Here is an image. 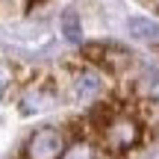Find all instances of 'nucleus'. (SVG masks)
<instances>
[{"label":"nucleus","instance_id":"nucleus-1","mask_svg":"<svg viewBox=\"0 0 159 159\" xmlns=\"http://www.w3.org/2000/svg\"><path fill=\"white\" fill-rule=\"evenodd\" d=\"M65 150V139L53 127H41L27 142V159H59Z\"/></svg>","mask_w":159,"mask_h":159},{"label":"nucleus","instance_id":"nucleus-8","mask_svg":"<svg viewBox=\"0 0 159 159\" xmlns=\"http://www.w3.org/2000/svg\"><path fill=\"white\" fill-rule=\"evenodd\" d=\"M12 83H15V71H12L9 65H3V62H0V100L9 94Z\"/></svg>","mask_w":159,"mask_h":159},{"label":"nucleus","instance_id":"nucleus-6","mask_svg":"<svg viewBox=\"0 0 159 159\" xmlns=\"http://www.w3.org/2000/svg\"><path fill=\"white\" fill-rule=\"evenodd\" d=\"M59 27H62L65 41L80 44V39H83V24H80V15H77L74 9H65V12H62V18H59Z\"/></svg>","mask_w":159,"mask_h":159},{"label":"nucleus","instance_id":"nucleus-3","mask_svg":"<svg viewBox=\"0 0 159 159\" xmlns=\"http://www.w3.org/2000/svg\"><path fill=\"white\" fill-rule=\"evenodd\" d=\"M127 30L130 35L142 41H159V21H150V18H130L127 21Z\"/></svg>","mask_w":159,"mask_h":159},{"label":"nucleus","instance_id":"nucleus-5","mask_svg":"<svg viewBox=\"0 0 159 159\" xmlns=\"http://www.w3.org/2000/svg\"><path fill=\"white\" fill-rule=\"evenodd\" d=\"M50 103H53V94H50V91L33 89V91H27V94H24L21 112H24V115H30V112H44V109H50Z\"/></svg>","mask_w":159,"mask_h":159},{"label":"nucleus","instance_id":"nucleus-7","mask_svg":"<svg viewBox=\"0 0 159 159\" xmlns=\"http://www.w3.org/2000/svg\"><path fill=\"white\" fill-rule=\"evenodd\" d=\"M59 159H94V150H91L89 142H74V144H68L62 150Z\"/></svg>","mask_w":159,"mask_h":159},{"label":"nucleus","instance_id":"nucleus-2","mask_svg":"<svg viewBox=\"0 0 159 159\" xmlns=\"http://www.w3.org/2000/svg\"><path fill=\"white\" fill-rule=\"evenodd\" d=\"M139 136H142V130H139L136 121L127 118V115H118V118H112L106 124L103 142H106L112 150H127V148H133V144L139 142Z\"/></svg>","mask_w":159,"mask_h":159},{"label":"nucleus","instance_id":"nucleus-4","mask_svg":"<svg viewBox=\"0 0 159 159\" xmlns=\"http://www.w3.org/2000/svg\"><path fill=\"white\" fill-rule=\"evenodd\" d=\"M103 89V80L97 74H80L77 83H74V97L77 100H91V97H97V91Z\"/></svg>","mask_w":159,"mask_h":159}]
</instances>
